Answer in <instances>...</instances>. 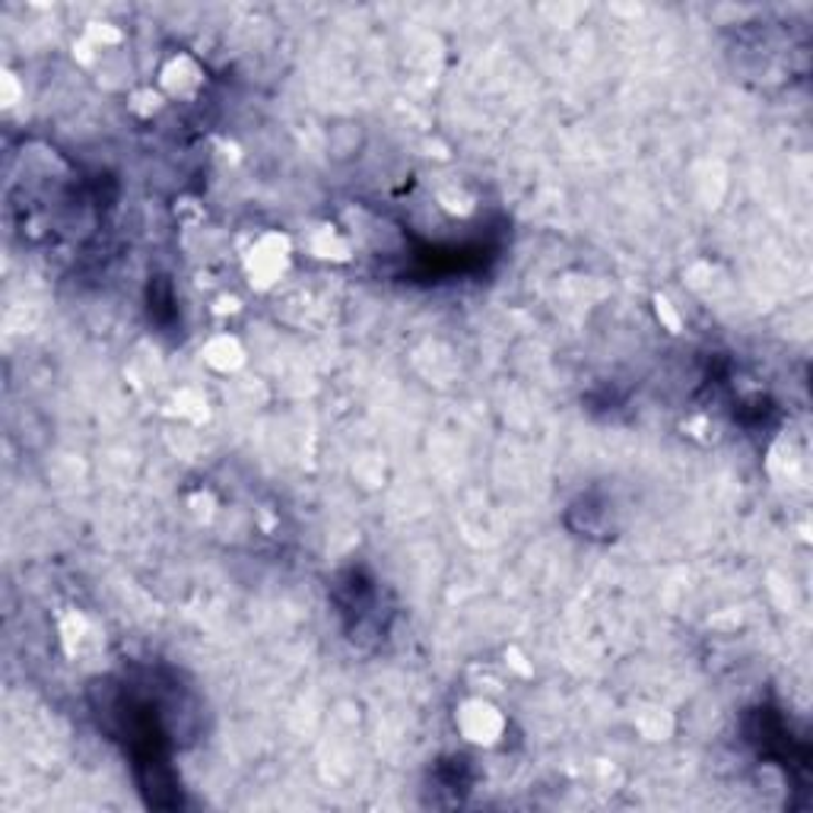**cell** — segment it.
<instances>
[{"instance_id": "3957f363", "label": "cell", "mask_w": 813, "mask_h": 813, "mask_svg": "<svg viewBox=\"0 0 813 813\" xmlns=\"http://www.w3.org/2000/svg\"><path fill=\"white\" fill-rule=\"evenodd\" d=\"M207 363L217 365V369H235L242 363V350L232 337H217L207 343Z\"/></svg>"}, {"instance_id": "7a4b0ae2", "label": "cell", "mask_w": 813, "mask_h": 813, "mask_svg": "<svg viewBox=\"0 0 813 813\" xmlns=\"http://www.w3.org/2000/svg\"><path fill=\"white\" fill-rule=\"evenodd\" d=\"M286 257H289V245L281 235H264L257 245H254L252 257H249V274H252V283L257 281V286H271L283 274L286 267Z\"/></svg>"}, {"instance_id": "6da1fadb", "label": "cell", "mask_w": 813, "mask_h": 813, "mask_svg": "<svg viewBox=\"0 0 813 813\" xmlns=\"http://www.w3.org/2000/svg\"><path fill=\"white\" fill-rule=\"evenodd\" d=\"M458 728L471 744H496L503 734V715L490 702H468L458 712Z\"/></svg>"}]
</instances>
